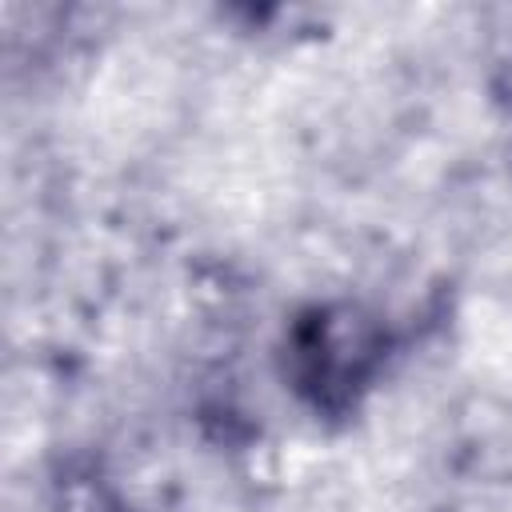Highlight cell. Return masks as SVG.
Here are the masks:
<instances>
[{"label":"cell","mask_w":512,"mask_h":512,"mask_svg":"<svg viewBox=\"0 0 512 512\" xmlns=\"http://www.w3.org/2000/svg\"><path fill=\"white\" fill-rule=\"evenodd\" d=\"M400 356L396 320L352 292L300 300L276 332L272 368L288 400L324 428L352 424Z\"/></svg>","instance_id":"1"},{"label":"cell","mask_w":512,"mask_h":512,"mask_svg":"<svg viewBox=\"0 0 512 512\" xmlns=\"http://www.w3.org/2000/svg\"><path fill=\"white\" fill-rule=\"evenodd\" d=\"M44 512H132L128 488L100 448H60L44 468Z\"/></svg>","instance_id":"2"},{"label":"cell","mask_w":512,"mask_h":512,"mask_svg":"<svg viewBox=\"0 0 512 512\" xmlns=\"http://www.w3.org/2000/svg\"><path fill=\"white\" fill-rule=\"evenodd\" d=\"M500 72H504V84H500V100L512 108V56L500 64Z\"/></svg>","instance_id":"3"}]
</instances>
